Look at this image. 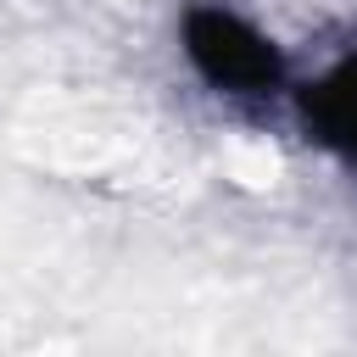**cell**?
Returning a JSON list of instances; mask_svg holds the SVG:
<instances>
[{"label": "cell", "instance_id": "6da1fadb", "mask_svg": "<svg viewBox=\"0 0 357 357\" xmlns=\"http://www.w3.org/2000/svg\"><path fill=\"white\" fill-rule=\"evenodd\" d=\"M184 50H190L195 73L212 89H229V95H268L284 78L279 50L245 17L223 11V6H195L184 17Z\"/></svg>", "mask_w": 357, "mask_h": 357}, {"label": "cell", "instance_id": "7a4b0ae2", "mask_svg": "<svg viewBox=\"0 0 357 357\" xmlns=\"http://www.w3.org/2000/svg\"><path fill=\"white\" fill-rule=\"evenodd\" d=\"M312 139H324L329 151L357 162V61H340L329 78H318L301 100Z\"/></svg>", "mask_w": 357, "mask_h": 357}]
</instances>
